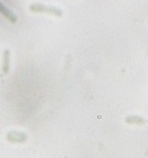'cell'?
I'll use <instances>...</instances> for the list:
<instances>
[{"label":"cell","instance_id":"cell-2","mask_svg":"<svg viewBox=\"0 0 148 158\" xmlns=\"http://www.w3.org/2000/svg\"><path fill=\"white\" fill-rule=\"evenodd\" d=\"M26 139H28V137H26V134L24 132H17V131H14V132H10L7 134V140L11 142V143H16V144L24 143V142H26Z\"/></svg>","mask_w":148,"mask_h":158},{"label":"cell","instance_id":"cell-4","mask_svg":"<svg viewBox=\"0 0 148 158\" xmlns=\"http://www.w3.org/2000/svg\"><path fill=\"white\" fill-rule=\"evenodd\" d=\"M10 65H11V52L8 49H6L4 50V55H2V73L5 75H8Z\"/></svg>","mask_w":148,"mask_h":158},{"label":"cell","instance_id":"cell-1","mask_svg":"<svg viewBox=\"0 0 148 158\" xmlns=\"http://www.w3.org/2000/svg\"><path fill=\"white\" fill-rule=\"evenodd\" d=\"M30 11L33 13H46V14H51L55 17H62L63 16V11L55 7V6H46L43 4H32L30 6Z\"/></svg>","mask_w":148,"mask_h":158},{"label":"cell","instance_id":"cell-3","mask_svg":"<svg viewBox=\"0 0 148 158\" xmlns=\"http://www.w3.org/2000/svg\"><path fill=\"white\" fill-rule=\"evenodd\" d=\"M0 14H2L10 23H17V20H18L17 16L11 10H8L6 6H4V4H1V2H0Z\"/></svg>","mask_w":148,"mask_h":158}]
</instances>
